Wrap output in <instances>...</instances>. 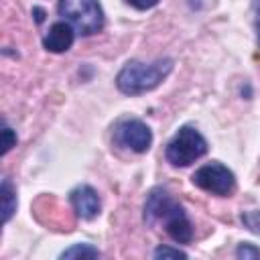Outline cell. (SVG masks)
<instances>
[{
    "label": "cell",
    "instance_id": "cell-1",
    "mask_svg": "<svg viewBox=\"0 0 260 260\" xmlns=\"http://www.w3.org/2000/svg\"><path fill=\"white\" fill-rule=\"evenodd\" d=\"M144 219L152 225L162 221L167 234L179 244H187L193 238V228L185 209L165 189H152L148 193L144 203Z\"/></svg>",
    "mask_w": 260,
    "mask_h": 260
},
{
    "label": "cell",
    "instance_id": "cell-2",
    "mask_svg": "<svg viewBox=\"0 0 260 260\" xmlns=\"http://www.w3.org/2000/svg\"><path fill=\"white\" fill-rule=\"evenodd\" d=\"M173 69L171 59H156L154 63H140L130 61L122 67V71L116 77V85L122 93L136 95L154 89Z\"/></svg>",
    "mask_w": 260,
    "mask_h": 260
},
{
    "label": "cell",
    "instance_id": "cell-3",
    "mask_svg": "<svg viewBox=\"0 0 260 260\" xmlns=\"http://www.w3.org/2000/svg\"><path fill=\"white\" fill-rule=\"evenodd\" d=\"M59 14L81 35L100 32L104 26V12L98 0H59Z\"/></svg>",
    "mask_w": 260,
    "mask_h": 260
},
{
    "label": "cell",
    "instance_id": "cell-4",
    "mask_svg": "<svg viewBox=\"0 0 260 260\" xmlns=\"http://www.w3.org/2000/svg\"><path fill=\"white\" fill-rule=\"evenodd\" d=\"M207 152L205 138L195 128H181L173 140L167 144V160L173 167H189L197 158H201Z\"/></svg>",
    "mask_w": 260,
    "mask_h": 260
},
{
    "label": "cell",
    "instance_id": "cell-5",
    "mask_svg": "<svg viewBox=\"0 0 260 260\" xmlns=\"http://www.w3.org/2000/svg\"><path fill=\"white\" fill-rule=\"evenodd\" d=\"M193 183L199 189L219 195V197H228L236 189L234 173L219 162H209V165H203L201 169H197L193 175Z\"/></svg>",
    "mask_w": 260,
    "mask_h": 260
},
{
    "label": "cell",
    "instance_id": "cell-6",
    "mask_svg": "<svg viewBox=\"0 0 260 260\" xmlns=\"http://www.w3.org/2000/svg\"><path fill=\"white\" fill-rule=\"evenodd\" d=\"M114 140L134 152H146L152 144V132L140 120H122L114 130Z\"/></svg>",
    "mask_w": 260,
    "mask_h": 260
},
{
    "label": "cell",
    "instance_id": "cell-7",
    "mask_svg": "<svg viewBox=\"0 0 260 260\" xmlns=\"http://www.w3.org/2000/svg\"><path fill=\"white\" fill-rule=\"evenodd\" d=\"M71 199V205L75 209V213L81 217V219H93L98 213H100V197L95 193V189H91L89 185H81V187H75L69 195Z\"/></svg>",
    "mask_w": 260,
    "mask_h": 260
},
{
    "label": "cell",
    "instance_id": "cell-8",
    "mask_svg": "<svg viewBox=\"0 0 260 260\" xmlns=\"http://www.w3.org/2000/svg\"><path fill=\"white\" fill-rule=\"evenodd\" d=\"M73 39H75V35H73V26L69 22H55L49 28L43 45L51 53H63L73 45Z\"/></svg>",
    "mask_w": 260,
    "mask_h": 260
},
{
    "label": "cell",
    "instance_id": "cell-9",
    "mask_svg": "<svg viewBox=\"0 0 260 260\" xmlns=\"http://www.w3.org/2000/svg\"><path fill=\"white\" fill-rule=\"evenodd\" d=\"M0 193H2V219L8 221V219L12 217V213L16 211V193H14L12 185H10L6 179L2 181Z\"/></svg>",
    "mask_w": 260,
    "mask_h": 260
},
{
    "label": "cell",
    "instance_id": "cell-10",
    "mask_svg": "<svg viewBox=\"0 0 260 260\" xmlns=\"http://www.w3.org/2000/svg\"><path fill=\"white\" fill-rule=\"evenodd\" d=\"M100 252L87 244H75L61 254V258H98Z\"/></svg>",
    "mask_w": 260,
    "mask_h": 260
},
{
    "label": "cell",
    "instance_id": "cell-11",
    "mask_svg": "<svg viewBox=\"0 0 260 260\" xmlns=\"http://www.w3.org/2000/svg\"><path fill=\"white\" fill-rule=\"evenodd\" d=\"M242 221H244V225L250 232L260 236V211H246V213H242Z\"/></svg>",
    "mask_w": 260,
    "mask_h": 260
},
{
    "label": "cell",
    "instance_id": "cell-12",
    "mask_svg": "<svg viewBox=\"0 0 260 260\" xmlns=\"http://www.w3.org/2000/svg\"><path fill=\"white\" fill-rule=\"evenodd\" d=\"M154 258H187L185 252H181L179 248H169V246H160L154 250Z\"/></svg>",
    "mask_w": 260,
    "mask_h": 260
},
{
    "label": "cell",
    "instance_id": "cell-13",
    "mask_svg": "<svg viewBox=\"0 0 260 260\" xmlns=\"http://www.w3.org/2000/svg\"><path fill=\"white\" fill-rule=\"evenodd\" d=\"M236 256H238V258H244V260L260 258V248H254L252 244H242V246L236 250Z\"/></svg>",
    "mask_w": 260,
    "mask_h": 260
},
{
    "label": "cell",
    "instance_id": "cell-14",
    "mask_svg": "<svg viewBox=\"0 0 260 260\" xmlns=\"http://www.w3.org/2000/svg\"><path fill=\"white\" fill-rule=\"evenodd\" d=\"M14 144H16V134L8 126H4L2 128V154H6Z\"/></svg>",
    "mask_w": 260,
    "mask_h": 260
},
{
    "label": "cell",
    "instance_id": "cell-15",
    "mask_svg": "<svg viewBox=\"0 0 260 260\" xmlns=\"http://www.w3.org/2000/svg\"><path fill=\"white\" fill-rule=\"evenodd\" d=\"M126 2L138 10H146V8H152L154 4H158V0H126Z\"/></svg>",
    "mask_w": 260,
    "mask_h": 260
},
{
    "label": "cell",
    "instance_id": "cell-16",
    "mask_svg": "<svg viewBox=\"0 0 260 260\" xmlns=\"http://www.w3.org/2000/svg\"><path fill=\"white\" fill-rule=\"evenodd\" d=\"M32 12L37 14V22H41V20H43V10H39V8H35Z\"/></svg>",
    "mask_w": 260,
    "mask_h": 260
}]
</instances>
